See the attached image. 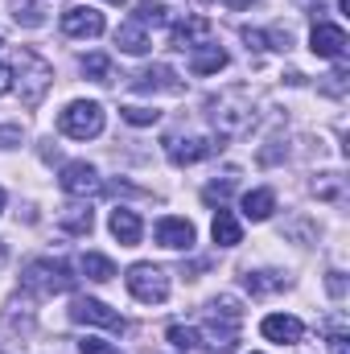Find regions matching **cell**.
Returning <instances> with one entry per match:
<instances>
[{
	"label": "cell",
	"instance_id": "6da1fadb",
	"mask_svg": "<svg viewBox=\"0 0 350 354\" xmlns=\"http://www.w3.org/2000/svg\"><path fill=\"white\" fill-rule=\"evenodd\" d=\"M210 120H214L219 136H243L256 124V111H252V103H248L243 91H227V95H219L210 103Z\"/></svg>",
	"mask_w": 350,
	"mask_h": 354
},
{
	"label": "cell",
	"instance_id": "7a4b0ae2",
	"mask_svg": "<svg viewBox=\"0 0 350 354\" xmlns=\"http://www.w3.org/2000/svg\"><path fill=\"white\" fill-rule=\"evenodd\" d=\"M17 71H21V103L25 107H42L46 91L54 87V66L46 58H37L33 50L17 54Z\"/></svg>",
	"mask_w": 350,
	"mask_h": 354
},
{
	"label": "cell",
	"instance_id": "3957f363",
	"mask_svg": "<svg viewBox=\"0 0 350 354\" xmlns=\"http://www.w3.org/2000/svg\"><path fill=\"white\" fill-rule=\"evenodd\" d=\"M58 132L71 140H91L103 132V107L95 99H75L58 111Z\"/></svg>",
	"mask_w": 350,
	"mask_h": 354
},
{
	"label": "cell",
	"instance_id": "277c9868",
	"mask_svg": "<svg viewBox=\"0 0 350 354\" xmlns=\"http://www.w3.org/2000/svg\"><path fill=\"white\" fill-rule=\"evenodd\" d=\"M21 284L33 288V292H42V297H54V292H71L75 276H71V268L62 264V260H33L21 272Z\"/></svg>",
	"mask_w": 350,
	"mask_h": 354
},
{
	"label": "cell",
	"instance_id": "5b68a950",
	"mask_svg": "<svg viewBox=\"0 0 350 354\" xmlns=\"http://www.w3.org/2000/svg\"><path fill=\"white\" fill-rule=\"evenodd\" d=\"M124 280H128V292L136 301H145V305H161L169 297V276H165V268H157V264H132Z\"/></svg>",
	"mask_w": 350,
	"mask_h": 354
},
{
	"label": "cell",
	"instance_id": "8992f818",
	"mask_svg": "<svg viewBox=\"0 0 350 354\" xmlns=\"http://www.w3.org/2000/svg\"><path fill=\"white\" fill-rule=\"evenodd\" d=\"M71 322H79V326H103V330H111V334H124V326H128L116 309H107V305L95 301V297H79V301L71 305Z\"/></svg>",
	"mask_w": 350,
	"mask_h": 354
},
{
	"label": "cell",
	"instance_id": "52a82bcc",
	"mask_svg": "<svg viewBox=\"0 0 350 354\" xmlns=\"http://www.w3.org/2000/svg\"><path fill=\"white\" fill-rule=\"evenodd\" d=\"M58 181H62V189H66L71 198H91V194H99V189H103L99 169H95V165H87V161H66Z\"/></svg>",
	"mask_w": 350,
	"mask_h": 354
},
{
	"label": "cell",
	"instance_id": "ba28073f",
	"mask_svg": "<svg viewBox=\"0 0 350 354\" xmlns=\"http://www.w3.org/2000/svg\"><path fill=\"white\" fill-rule=\"evenodd\" d=\"M309 50H313L317 58L342 62V54H347V29H342V25H330V21H317L313 33H309Z\"/></svg>",
	"mask_w": 350,
	"mask_h": 354
},
{
	"label": "cell",
	"instance_id": "9c48e42d",
	"mask_svg": "<svg viewBox=\"0 0 350 354\" xmlns=\"http://www.w3.org/2000/svg\"><path fill=\"white\" fill-rule=\"evenodd\" d=\"M62 33L66 37H99L103 33V12L91 4H71L62 12Z\"/></svg>",
	"mask_w": 350,
	"mask_h": 354
},
{
	"label": "cell",
	"instance_id": "30bf717a",
	"mask_svg": "<svg viewBox=\"0 0 350 354\" xmlns=\"http://www.w3.org/2000/svg\"><path fill=\"white\" fill-rule=\"evenodd\" d=\"M260 334L268 342H280V346H297L305 338V322L293 317V313H268L260 322Z\"/></svg>",
	"mask_w": 350,
	"mask_h": 354
},
{
	"label": "cell",
	"instance_id": "8fae6325",
	"mask_svg": "<svg viewBox=\"0 0 350 354\" xmlns=\"http://www.w3.org/2000/svg\"><path fill=\"white\" fill-rule=\"evenodd\" d=\"M214 149H219V145H214V140H206V136H185V140H181V136H169V140H165V153H169V161H174V165L206 161Z\"/></svg>",
	"mask_w": 350,
	"mask_h": 354
},
{
	"label": "cell",
	"instance_id": "7c38bea8",
	"mask_svg": "<svg viewBox=\"0 0 350 354\" xmlns=\"http://www.w3.org/2000/svg\"><path fill=\"white\" fill-rule=\"evenodd\" d=\"M153 235H157V243H161V248H169V252H190V248H194V223L174 218V214H169V218H161Z\"/></svg>",
	"mask_w": 350,
	"mask_h": 354
},
{
	"label": "cell",
	"instance_id": "4fadbf2b",
	"mask_svg": "<svg viewBox=\"0 0 350 354\" xmlns=\"http://www.w3.org/2000/svg\"><path fill=\"white\" fill-rule=\"evenodd\" d=\"M107 227H111V235H116L124 248H136V243H140V235H145L140 214H136V210H128V206H116V210H111V218H107Z\"/></svg>",
	"mask_w": 350,
	"mask_h": 354
},
{
	"label": "cell",
	"instance_id": "5bb4252c",
	"mask_svg": "<svg viewBox=\"0 0 350 354\" xmlns=\"http://www.w3.org/2000/svg\"><path fill=\"white\" fill-rule=\"evenodd\" d=\"M227 62H231V58H227V50H223V46H214V41H202V46H194V50H190V71H194V75H219Z\"/></svg>",
	"mask_w": 350,
	"mask_h": 354
},
{
	"label": "cell",
	"instance_id": "9a60e30c",
	"mask_svg": "<svg viewBox=\"0 0 350 354\" xmlns=\"http://www.w3.org/2000/svg\"><path fill=\"white\" fill-rule=\"evenodd\" d=\"M132 87L140 91V95H153V91H181V79H177L169 66H149V71H140L136 79H132Z\"/></svg>",
	"mask_w": 350,
	"mask_h": 354
},
{
	"label": "cell",
	"instance_id": "2e32d148",
	"mask_svg": "<svg viewBox=\"0 0 350 354\" xmlns=\"http://www.w3.org/2000/svg\"><path fill=\"white\" fill-rule=\"evenodd\" d=\"M210 235H214L219 248H235V243H243V227H239V218H235L231 210H223V206H219V214H214V223H210Z\"/></svg>",
	"mask_w": 350,
	"mask_h": 354
},
{
	"label": "cell",
	"instance_id": "e0dca14e",
	"mask_svg": "<svg viewBox=\"0 0 350 354\" xmlns=\"http://www.w3.org/2000/svg\"><path fill=\"white\" fill-rule=\"evenodd\" d=\"M206 33H210V21H206V17H185L181 25L169 29V46H174V50H185V46L194 50V41L206 37Z\"/></svg>",
	"mask_w": 350,
	"mask_h": 354
},
{
	"label": "cell",
	"instance_id": "ac0fdd59",
	"mask_svg": "<svg viewBox=\"0 0 350 354\" xmlns=\"http://www.w3.org/2000/svg\"><path fill=\"white\" fill-rule=\"evenodd\" d=\"M116 46L124 50V54H149V33H145V25L140 21H124L120 29H116Z\"/></svg>",
	"mask_w": 350,
	"mask_h": 354
},
{
	"label": "cell",
	"instance_id": "d6986e66",
	"mask_svg": "<svg viewBox=\"0 0 350 354\" xmlns=\"http://www.w3.org/2000/svg\"><path fill=\"white\" fill-rule=\"evenodd\" d=\"M272 210H276V194H272V189H252V194H243V218L264 223V218H272Z\"/></svg>",
	"mask_w": 350,
	"mask_h": 354
},
{
	"label": "cell",
	"instance_id": "ffe728a7",
	"mask_svg": "<svg viewBox=\"0 0 350 354\" xmlns=\"http://www.w3.org/2000/svg\"><path fill=\"white\" fill-rule=\"evenodd\" d=\"M58 227H62L66 235H91L95 218H91V210H87V206H66V210L58 214Z\"/></svg>",
	"mask_w": 350,
	"mask_h": 354
},
{
	"label": "cell",
	"instance_id": "44dd1931",
	"mask_svg": "<svg viewBox=\"0 0 350 354\" xmlns=\"http://www.w3.org/2000/svg\"><path fill=\"white\" fill-rule=\"evenodd\" d=\"M288 280L280 276V272H248L243 276V288L252 292V297H264V292H276V288H284Z\"/></svg>",
	"mask_w": 350,
	"mask_h": 354
},
{
	"label": "cell",
	"instance_id": "7402d4cb",
	"mask_svg": "<svg viewBox=\"0 0 350 354\" xmlns=\"http://www.w3.org/2000/svg\"><path fill=\"white\" fill-rule=\"evenodd\" d=\"M313 194L322 202H342L347 198V181H342V174H322L313 181Z\"/></svg>",
	"mask_w": 350,
	"mask_h": 354
},
{
	"label": "cell",
	"instance_id": "603a6c76",
	"mask_svg": "<svg viewBox=\"0 0 350 354\" xmlns=\"http://www.w3.org/2000/svg\"><path fill=\"white\" fill-rule=\"evenodd\" d=\"M132 12H136V17H132V21H140V25H165V21H169V12H174V8H165V4H161V0H140V4H136V8H132Z\"/></svg>",
	"mask_w": 350,
	"mask_h": 354
},
{
	"label": "cell",
	"instance_id": "cb8c5ba5",
	"mask_svg": "<svg viewBox=\"0 0 350 354\" xmlns=\"http://www.w3.org/2000/svg\"><path fill=\"white\" fill-rule=\"evenodd\" d=\"M83 276L103 284V280H111V276H116V264H111L107 256H99V252H87V256H83Z\"/></svg>",
	"mask_w": 350,
	"mask_h": 354
},
{
	"label": "cell",
	"instance_id": "d4e9b609",
	"mask_svg": "<svg viewBox=\"0 0 350 354\" xmlns=\"http://www.w3.org/2000/svg\"><path fill=\"white\" fill-rule=\"evenodd\" d=\"M83 75L95 79V83H111V79H116L111 58H107V54H87V58H83Z\"/></svg>",
	"mask_w": 350,
	"mask_h": 354
},
{
	"label": "cell",
	"instance_id": "484cf974",
	"mask_svg": "<svg viewBox=\"0 0 350 354\" xmlns=\"http://www.w3.org/2000/svg\"><path fill=\"white\" fill-rule=\"evenodd\" d=\"M8 8H12V17H17V21H21L25 29H37V25L46 21L37 4H25V0H8Z\"/></svg>",
	"mask_w": 350,
	"mask_h": 354
},
{
	"label": "cell",
	"instance_id": "4316f807",
	"mask_svg": "<svg viewBox=\"0 0 350 354\" xmlns=\"http://www.w3.org/2000/svg\"><path fill=\"white\" fill-rule=\"evenodd\" d=\"M231 189H235V174H227L223 181H210V185L202 189V202H210V206L219 202V206H223V202L231 198Z\"/></svg>",
	"mask_w": 350,
	"mask_h": 354
},
{
	"label": "cell",
	"instance_id": "83f0119b",
	"mask_svg": "<svg viewBox=\"0 0 350 354\" xmlns=\"http://www.w3.org/2000/svg\"><path fill=\"white\" fill-rule=\"evenodd\" d=\"M120 115H124L128 124H136V128H149V124L161 120V111H153V107H120Z\"/></svg>",
	"mask_w": 350,
	"mask_h": 354
},
{
	"label": "cell",
	"instance_id": "f1b7e54d",
	"mask_svg": "<svg viewBox=\"0 0 350 354\" xmlns=\"http://www.w3.org/2000/svg\"><path fill=\"white\" fill-rule=\"evenodd\" d=\"M264 41H268V50H280V54H288V50H293V33H288V29H280V25H272V29L264 33Z\"/></svg>",
	"mask_w": 350,
	"mask_h": 354
},
{
	"label": "cell",
	"instance_id": "f546056e",
	"mask_svg": "<svg viewBox=\"0 0 350 354\" xmlns=\"http://www.w3.org/2000/svg\"><path fill=\"white\" fill-rule=\"evenodd\" d=\"M326 342H330V354H350L347 351V330H342V317H334V322H330V338H326Z\"/></svg>",
	"mask_w": 350,
	"mask_h": 354
},
{
	"label": "cell",
	"instance_id": "4dcf8cb0",
	"mask_svg": "<svg viewBox=\"0 0 350 354\" xmlns=\"http://www.w3.org/2000/svg\"><path fill=\"white\" fill-rule=\"evenodd\" d=\"M169 342H174L177 351H194L198 346V334L185 330V326H169Z\"/></svg>",
	"mask_w": 350,
	"mask_h": 354
},
{
	"label": "cell",
	"instance_id": "1f68e13d",
	"mask_svg": "<svg viewBox=\"0 0 350 354\" xmlns=\"http://www.w3.org/2000/svg\"><path fill=\"white\" fill-rule=\"evenodd\" d=\"M25 140V128L21 124H0V149H17Z\"/></svg>",
	"mask_w": 350,
	"mask_h": 354
},
{
	"label": "cell",
	"instance_id": "d6a6232c",
	"mask_svg": "<svg viewBox=\"0 0 350 354\" xmlns=\"http://www.w3.org/2000/svg\"><path fill=\"white\" fill-rule=\"evenodd\" d=\"M79 354H120L111 342H99V338H83L79 342Z\"/></svg>",
	"mask_w": 350,
	"mask_h": 354
},
{
	"label": "cell",
	"instance_id": "836d02e7",
	"mask_svg": "<svg viewBox=\"0 0 350 354\" xmlns=\"http://www.w3.org/2000/svg\"><path fill=\"white\" fill-rule=\"evenodd\" d=\"M326 288H330V297H347V280H342V272H330V276H326Z\"/></svg>",
	"mask_w": 350,
	"mask_h": 354
},
{
	"label": "cell",
	"instance_id": "e575fe53",
	"mask_svg": "<svg viewBox=\"0 0 350 354\" xmlns=\"http://www.w3.org/2000/svg\"><path fill=\"white\" fill-rule=\"evenodd\" d=\"M8 87H12V71L0 62V95H8Z\"/></svg>",
	"mask_w": 350,
	"mask_h": 354
},
{
	"label": "cell",
	"instance_id": "d590c367",
	"mask_svg": "<svg viewBox=\"0 0 350 354\" xmlns=\"http://www.w3.org/2000/svg\"><path fill=\"white\" fill-rule=\"evenodd\" d=\"M219 4H223V8H235V12H239V8H252L256 0H219Z\"/></svg>",
	"mask_w": 350,
	"mask_h": 354
},
{
	"label": "cell",
	"instance_id": "8d00e7d4",
	"mask_svg": "<svg viewBox=\"0 0 350 354\" xmlns=\"http://www.w3.org/2000/svg\"><path fill=\"white\" fill-rule=\"evenodd\" d=\"M107 4H128V0H107Z\"/></svg>",
	"mask_w": 350,
	"mask_h": 354
},
{
	"label": "cell",
	"instance_id": "74e56055",
	"mask_svg": "<svg viewBox=\"0 0 350 354\" xmlns=\"http://www.w3.org/2000/svg\"><path fill=\"white\" fill-rule=\"evenodd\" d=\"M0 210H4V189H0Z\"/></svg>",
	"mask_w": 350,
	"mask_h": 354
},
{
	"label": "cell",
	"instance_id": "f35d334b",
	"mask_svg": "<svg viewBox=\"0 0 350 354\" xmlns=\"http://www.w3.org/2000/svg\"><path fill=\"white\" fill-rule=\"evenodd\" d=\"M0 46H4V37H0Z\"/></svg>",
	"mask_w": 350,
	"mask_h": 354
},
{
	"label": "cell",
	"instance_id": "ab89813d",
	"mask_svg": "<svg viewBox=\"0 0 350 354\" xmlns=\"http://www.w3.org/2000/svg\"><path fill=\"white\" fill-rule=\"evenodd\" d=\"M256 354H260V351H256Z\"/></svg>",
	"mask_w": 350,
	"mask_h": 354
}]
</instances>
